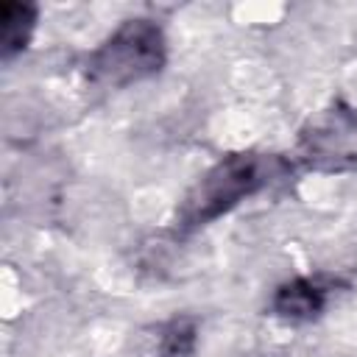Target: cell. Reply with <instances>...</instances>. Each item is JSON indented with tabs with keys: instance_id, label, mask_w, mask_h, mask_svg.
Listing matches in <instances>:
<instances>
[{
	"instance_id": "cell-1",
	"label": "cell",
	"mask_w": 357,
	"mask_h": 357,
	"mask_svg": "<svg viewBox=\"0 0 357 357\" xmlns=\"http://www.w3.org/2000/svg\"><path fill=\"white\" fill-rule=\"evenodd\" d=\"M290 170L293 165L279 153H257V151L229 153L215 167H209L184 195L178 206V226L181 229L206 226L215 218L234 209L240 201L284 178Z\"/></svg>"
},
{
	"instance_id": "cell-2",
	"label": "cell",
	"mask_w": 357,
	"mask_h": 357,
	"mask_svg": "<svg viewBox=\"0 0 357 357\" xmlns=\"http://www.w3.org/2000/svg\"><path fill=\"white\" fill-rule=\"evenodd\" d=\"M165 33L151 20H126L89 59L86 75L100 86H128L162 70Z\"/></svg>"
},
{
	"instance_id": "cell-3",
	"label": "cell",
	"mask_w": 357,
	"mask_h": 357,
	"mask_svg": "<svg viewBox=\"0 0 357 357\" xmlns=\"http://www.w3.org/2000/svg\"><path fill=\"white\" fill-rule=\"evenodd\" d=\"M296 156L304 167L318 173L357 170V109L335 100L318 112L301 128Z\"/></svg>"
},
{
	"instance_id": "cell-4",
	"label": "cell",
	"mask_w": 357,
	"mask_h": 357,
	"mask_svg": "<svg viewBox=\"0 0 357 357\" xmlns=\"http://www.w3.org/2000/svg\"><path fill=\"white\" fill-rule=\"evenodd\" d=\"M326 304V287H321L312 279H293L282 284L271 301L273 312L284 321H310L321 315Z\"/></svg>"
},
{
	"instance_id": "cell-5",
	"label": "cell",
	"mask_w": 357,
	"mask_h": 357,
	"mask_svg": "<svg viewBox=\"0 0 357 357\" xmlns=\"http://www.w3.org/2000/svg\"><path fill=\"white\" fill-rule=\"evenodd\" d=\"M36 25V8L28 3H3L0 8V42H3V59H11L20 53Z\"/></svg>"
},
{
	"instance_id": "cell-6",
	"label": "cell",
	"mask_w": 357,
	"mask_h": 357,
	"mask_svg": "<svg viewBox=\"0 0 357 357\" xmlns=\"http://www.w3.org/2000/svg\"><path fill=\"white\" fill-rule=\"evenodd\" d=\"M192 343H195V329L190 321H176L167 326L165 337H162V349L167 357H181V354H190L192 351Z\"/></svg>"
}]
</instances>
